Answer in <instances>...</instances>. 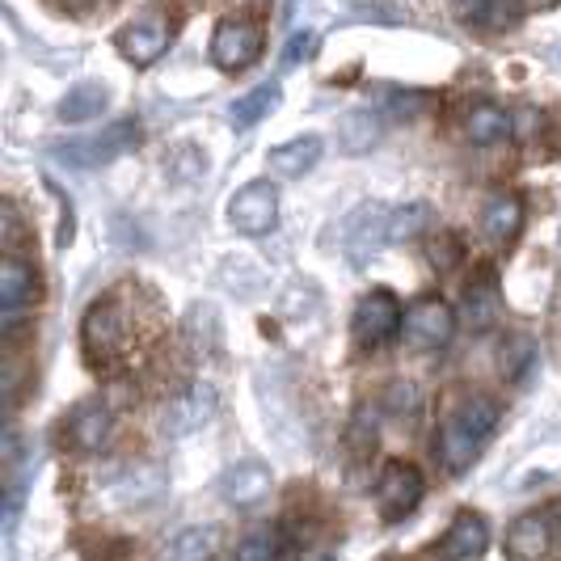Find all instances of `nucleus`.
<instances>
[{"label": "nucleus", "instance_id": "2", "mask_svg": "<svg viewBox=\"0 0 561 561\" xmlns=\"http://www.w3.org/2000/svg\"><path fill=\"white\" fill-rule=\"evenodd\" d=\"M136 144H140V123H136V118H118V123H111V127H102L98 136L56 144V157L64 161V165L98 169V165H111L114 157H123V152L136 148Z\"/></svg>", "mask_w": 561, "mask_h": 561}, {"label": "nucleus", "instance_id": "40", "mask_svg": "<svg viewBox=\"0 0 561 561\" xmlns=\"http://www.w3.org/2000/svg\"><path fill=\"white\" fill-rule=\"evenodd\" d=\"M250 4H266V0H250Z\"/></svg>", "mask_w": 561, "mask_h": 561}, {"label": "nucleus", "instance_id": "6", "mask_svg": "<svg viewBox=\"0 0 561 561\" xmlns=\"http://www.w3.org/2000/svg\"><path fill=\"white\" fill-rule=\"evenodd\" d=\"M456 334V312L439 296H422L405 309V342L414 351H439Z\"/></svg>", "mask_w": 561, "mask_h": 561}, {"label": "nucleus", "instance_id": "13", "mask_svg": "<svg viewBox=\"0 0 561 561\" xmlns=\"http://www.w3.org/2000/svg\"><path fill=\"white\" fill-rule=\"evenodd\" d=\"M271 490H275V478H271V469L262 460H237V465H228L225 478H220V494L237 511H250V506L266 503Z\"/></svg>", "mask_w": 561, "mask_h": 561}, {"label": "nucleus", "instance_id": "17", "mask_svg": "<svg viewBox=\"0 0 561 561\" xmlns=\"http://www.w3.org/2000/svg\"><path fill=\"white\" fill-rule=\"evenodd\" d=\"M460 317H465L473 330H490V325H499V317H503V296H499V283H494L490 271H481L478 279L465 287Z\"/></svg>", "mask_w": 561, "mask_h": 561}, {"label": "nucleus", "instance_id": "5", "mask_svg": "<svg viewBox=\"0 0 561 561\" xmlns=\"http://www.w3.org/2000/svg\"><path fill=\"white\" fill-rule=\"evenodd\" d=\"M351 330H355V342H359L364 351H376V346L393 342L397 330H405V312H401V300H397L393 291H385V287L367 291L364 300H359V309H355V321H351Z\"/></svg>", "mask_w": 561, "mask_h": 561}, {"label": "nucleus", "instance_id": "10", "mask_svg": "<svg viewBox=\"0 0 561 561\" xmlns=\"http://www.w3.org/2000/svg\"><path fill=\"white\" fill-rule=\"evenodd\" d=\"M216 410H220V397H216V389H211V385H191L186 393H178L165 405L161 431H165V435H173V439L195 435V431H203L207 422L216 419Z\"/></svg>", "mask_w": 561, "mask_h": 561}, {"label": "nucleus", "instance_id": "1", "mask_svg": "<svg viewBox=\"0 0 561 561\" xmlns=\"http://www.w3.org/2000/svg\"><path fill=\"white\" fill-rule=\"evenodd\" d=\"M499 419H503V410H499L494 397L485 393L465 397L448 419H444L439 435H435V456L444 460V469L448 473H465L473 465V456L481 451V444L494 435Z\"/></svg>", "mask_w": 561, "mask_h": 561}, {"label": "nucleus", "instance_id": "35", "mask_svg": "<svg viewBox=\"0 0 561 561\" xmlns=\"http://www.w3.org/2000/svg\"><path fill=\"white\" fill-rule=\"evenodd\" d=\"M312 43H317V38H312L309 30H305V34H296V38H291V51H287V64H300V59H309L312 56Z\"/></svg>", "mask_w": 561, "mask_h": 561}, {"label": "nucleus", "instance_id": "39", "mask_svg": "<svg viewBox=\"0 0 561 561\" xmlns=\"http://www.w3.org/2000/svg\"><path fill=\"white\" fill-rule=\"evenodd\" d=\"M64 4H68V9H89L93 0H64Z\"/></svg>", "mask_w": 561, "mask_h": 561}, {"label": "nucleus", "instance_id": "27", "mask_svg": "<svg viewBox=\"0 0 561 561\" xmlns=\"http://www.w3.org/2000/svg\"><path fill=\"white\" fill-rule=\"evenodd\" d=\"M385 410L401 422H419L422 414V393L414 380H393L389 389H385Z\"/></svg>", "mask_w": 561, "mask_h": 561}, {"label": "nucleus", "instance_id": "21", "mask_svg": "<svg viewBox=\"0 0 561 561\" xmlns=\"http://www.w3.org/2000/svg\"><path fill=\"white\" fill-rule=\"evenodd\" d=\"M111 106V89L98 81H84L77 89H68L64 93V102H59V118L64 123H89V118H98V114Z\"/></svg>", "mask_w": 561, "mask_h": 561}, {"label": "nucleus", "instance_id": "41", "mask_svg": "<svg viewBox=\"0 0 561 561\" xmlns=\"http://www.w3.org/2000/svg\"><path fill=\"white\" fill-rule=\"evenodd\" d=\"M321 561H337V558H321Z\"/></svg>", "mask_w": 561, "mask_h": 561}, {"label": "nucleus", "instance_id": "20", "mask_svg": "<svg viewBox=\"0 0 561 561\" xmlns=\"http://www.w3.org/2000/svg\"><path fill=\"white\" fill-rule=\"evenodd\" d=\"M317 161H321V136H296V140L271 148V157H266L275 178H305Z\"/></svg>", "mask_w": 561, "mask_h": 561}, {"label": "nucleus", "instance_id": "36", "mask_svg": "<svg viewBox=\"0 0 561 561\" xmlns=\"http://www.w3.org/2000/svg\"><path fill=\"white\" fill-rule=\"evenodd\" d=\"M515 9H519L515 0H494V9H490V13H494L490 26H511V22H515Z\"/></svg>", "mask_w": 561, "mask_h": 561}, {"label": "nucleus", "instance_id": "33", "mask_svg": "<svg viewBox=\"0 0 561 561\" xmlns=\"http://www.w3.org/2000/svg\"><path fill=\"white\" fill-rule=\"evenodd\" d=\"M198 173H203V157H198L191 144H182L178 157L169 161V178H173V182H191V178H198Z\"/></svg>", "mask_w": 561, "mask_h": 561}, {"label": "nucleus", "instance_id": "4", "mask_svg": "<svg viewBox=\"0 0 561 561\" xmlns=\"http://www.w3.org/2000/svg\"><path fill=\"white\" fill-rule=\"evenodd\" d=\"M426 494V481L422 473L410 465V460H389L380 469V481H376V506H380V519L385 524H401L405 515H414Z\"/></svg>", "mask_w": 561, "mask_h": 561}, {"label": "nucleus", "instance_id": "18", "mask_svg": "<svg viewBox=\"0 0 561 561\" xmlns=\"http://www.w3.org/2000/svg\"><path fill=\"white\" fill-rule=\"evenodd\" d=\"M220 545H225V533L216 524H191L169 540L165 561H216Z\"/></svg>", "mask_w": 561, "mask_h": 561}, {"label": "nucleus", "instance_id": "37", "mask_svg": "<svg viewBox=\"0 0 561 561\" xmlns=\"http://www.w3.org/2000/svg\"><path fill=\"white\" fill-rule=\"evenodd\" d=\"M393 106H397V111H419V106H426V98H422V93H405V98L397 93Z\"/></svg>", "mask_w": 561, "mask_h": 561}, {"label": "nucleus", "instance_id": "15", "mask_svg": "<svg viewBox=\"0 0 561 561\" xmlns=\"http://www.w3.org/2000/svg\"><path fill=\"white\" fill-rule=\"evenodd\" d=\"M490 545V524L478 511H460L451 519V528L439 540V558L444 561H478Z\"/></svg>", "mask_w": 561, "mask_h": 561}, {"label": "nucleus", "instance_id": "32", "mask_svg": "<svg viewBox=\"0 0 561 561\" xmlns=\"http://www.w3.org/2000/svg\"><path fill=\"white\" fill-rule=\"evenodd\" d=\"M460 257H465V250H460V237H456V232H439V237L431 241V266H435L439 275H448Z\"/></svg>", "mask_w": 561, "mask_h": 561}, {"label": "nucleus", "instance_id": "22", "mask_svg": "<svg viewBox=\"0 0 561 561\" xmlns=\"http://www.w3.org/2000/svg\"><path fill=\"white\" fill-rule=\"evenodd\" d=\"M380 241H389V211L380 203H371L364 211H355L351 220V250H355V262H364L367 250H376Z\"/></svg>", "mask_w": 561, "mask_h": 561}, {"label": "nucleus", "instance_id": "19", "mask_svg": "<svg viewBox=\"0 0 561 561\" xmlns=\"http://www.w3.org/2000/svg\"><path fill=\"white\" fill-rule=\"evenodd\" d=\"M481 228H485V237H490V245H511L515 237H519V228H524V203L519 195H494L485 203V211H481Z\"/></svg>", "mask_w": 561, "mask_h": 561}, {"label": "nucleus", "instance_id": "7", "mask_svg": "<svg viewBox=\"0 0 561 561\" xmlns=\"http://www.w3.org/2000/svg\"><path fill=\"white\" fill-rule=\"evenodd\" d=\"M228 225L245 237H266L271 228L279 225V195L271 182H250L241 186L232 203H228Z\"/></svg>", "mask_w": 561, "mask_h": 561}, {"label": "nucleus", "instance_id": "14", "mask_svg": "<svg viewBox=\"0 0 561 561\" xmlns=\"http://www.w3.org/2000/svg\"><path fill=\"white\" fill-rule=\"evenodd\" d=\"M503 549L511 561H545L549 549H553V524H549V515H540V511L519 515V519L506 528Z\"/></svg>", "mask_w": 561, "mask_h": 561}, {"label": "nucleus", "instance_id": "28", "mask_svg": "<svg viewBox=\"0 0 561 561\" xmlns=\"http://www.w3.org/2000/svg\"><path fill=\"white\" fill-rule=\"evenodd\" d=\"M342 140H346V152H367L371 144L380 140V127H376V118L367 111H351L342 118Z\"/></svg>", "mask_w": 561, "mask_h": 561}, {"label": "nucleus", "instance_id": "3", "mask_svg": "<svg viewBox=\"0 0 561 561\" xmlns=\"http://www.w3.org/2000/svg\"><path fill=\"white\" fill-rule=\"evenodd\" d=\"M81 346L93 364H111V359L123 355V346H127V312L114 296L89 305L81 321Z\"/></svg>", "mask_w": 561, "mask_h": 561}, {"label": "nucleus", "instance_id": "12", "mask_svg": "<svg viewBox=\"0 0 561 561\" xmlns=\"http://www.w3.org/2000/svg\"><path fill=\"white\" fill-rule=\"evenodd\" d=\"M262 56V30L253 22H220L211 34V64L225 72H245Z\"/></svg>", "mask_w": 561, "mask_h": 561}, {"label": "nucleus", "instance_id": "38", "mask_svg": "<svg viewBox=\"0 0 561 561\" xmlns=\"http://www.w3.org/2000/svg\"><path fill=\"white\" fill-rule=\"evenodd\" d=\"M533 13H540V9H553V4H561V0H524Z\"/></svg>", "mask_w": 561, "mask_h": 561}, {"label": "nucleus", "instance_id": "30", "mask_svg": "<svg viewBox=\"0 0 561 561\" xmlns=\"http://www.w3.org/2000/svg\"><path fill=\"white\" fill-rule=\"evenodd\" d=\"M346 444H351V456H355V460H367V456L376 451V419H367V410H359V414L351 419Z\"/></svg>", "mask_w": 561, "mask_h": 561}, {"label": "nucleus", "instance_id": "26", "mask_svg": "<svg viewBox=\"0 0 561 561\" xmlns=\"http://www.w3.org/2000/svg\"><path fill=\"white\" fill-rule=\"evenodd\" d=\"M186 337H191L195 355H216L220 351V317H216V309H207V305L191 309V317H186Z\"/></svg>", "mask_w": 561, "mask_h": 561}, {"label": "nucleus", "instance_id": "34", "mask_svg": "<svg viewBox=\"0 0 561 561\" xmlns=\"http://www.w3.org/2000/svg\"><path fill=\"white\" fill-rule=\"evenodd\" d=\"M451 9H456L460 22H490L494 0H451Z\"/></svg>", "mask_w": 561, "mask_h": 561}, {"label": "nucleus", "instance_id": "23", "mask_svg": "<svg viewBox=\"0 0 561 561\" xmlns=\"http://www.w3.org/2000/svg\"><path fill=\"white\" fill-rule=\"evenodd\" d=\"M275 106H279V84H262V89H253V93L232 102V127L250 131L253 123H262Z\"/></svg>", "mask_w": 561, "mask_h": 561}, {"label": "nucleus", "instance_id": "11", "mask_svg": "<svg viewBox=\"0 0 561 561\" xmlns=\"http://www.w3.org/2000/svg\"><path fill=\"white\" fill-rule=\"evenodd\" d=\"M165 490H169V473H165V465H157V460H136V465H127V469L106 485V494H111L114 506H148V503H157Z\"/></svg>", "mask_w": 561, "mask_h": 561}, {"label": "nucleus", "instance_id": "16", "mask_svg": "<svg viewBox=\"0 0 561 561\" xmlns=\"http://www.w3.org/2000/svg\"><path fill=\"white\" fill-rule=\"evenodd\" d=\"M118 47H123V56L131 59L136 68H148V64H157V59L165 56L169 26L161 18H144V22H136V26H127L118 34Z\"/></svg>", "mask_w": 561, "mask_h": 561}, {"label": "nucleus", "instance_id": "29", "mask_svg": "<svg viewBox=\"0 0 561 561\" xmlns=\"http://www.w3.org/2000/svg\"><path fill=\"white\" fill-rule=\"evenodd\" d=\"M431 220V207L426 203H410V207H397L389 216V241H414L422 228Z\"/></svg>", "mask_w": 561, "mask_h": 561}, {"label": "nucleus", "instance_id": "8", "mask_svg": "<svg viewBox=\"0 0 561 561\" xmlns=\"http://www.w3.org/2000/svg\"><path fill=\"white\" fill-rule=\"evenodd\" d=\"M38 300V275L22 253H4L0 262V309H4V337L18 334L22 309Z\"/></svg>", "mask_w": 561, "mask_h": 561}, {"label": "nucleus", "instance_id": "31", "mask_svg": "<svg viewBox=\"0 0 561 561\" xmlns=\"http://www.w3.org/2000/svg\"><path fill=\"white\" fill-rule=\"evenodd\" d=\"M22 241H26V225H22V211H18V203H0V245L4 253H18L22 250Z\"/></svg>", "mask_w": 561, "mask_h": 561}, {"label": "nucleus", "instance_id": "9", "mask_svg": "<svg viewBox=\"0 0 561 561\" xmlns=\"http://www.w3.org/2000/svg\"><path fill=\"white\" fill-rule=\"evenodd\" d=\"M64 435H68V444H72L77 451H84V456L102 451L106 444H111V435H114L111 401H102V397H89V401H81V405L68 414V422H64Z\"/></svg>", "mask_w": 561, "mask_h": 561}, {"label": "nucleus", "instance_id": "25", "mask_svg": "<svg viewBox=\"0 0 561 561\" xmlns=\"http://www.w3.org/2000/svg\"><path fill=\"white\" fill-rule=\"evenodd\" d=\"M465 131L473 144H499L511 136V114L499 111V106H473L465 118Z\"/></svg>", "mask_w": 561, "mask_h": 561}, {"label": "nucleus", "instance_id": "24", "mask_svg": "<svg viewBox=\"0 0 561 561\" xmlns=\"http://www.w3.org/2000/svg\"><path fill=\"white\" fill-rule=\"evenodd\" d=\"M283 553V528H253L232 545V561H275Z\"/></svg>", "mask_w": 561, "mask_h": 561}]
</instances>
